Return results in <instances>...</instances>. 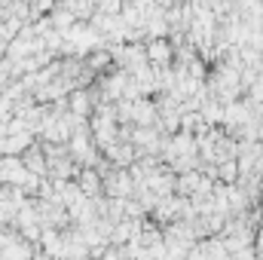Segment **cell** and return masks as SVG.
Listing matches in <instances>:
<instances>
[{
    "instance_id": "cell-1",
    "label": "cell",
    "mask_w": 263,
    "mask_h": 260,
    "mask_svg": "<svg viewBox=\"0 0 263 260\" xmlns=\"http://www.w3.org/2000/svg\"><path fill=\"white\" fill-rule=\"evenodd\" d=\"M70 104H73V110H77V114H86V110H89V101H86V95H83V92H77Z\"/></svg>"
}]
</instances>
